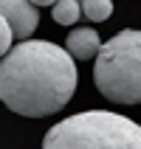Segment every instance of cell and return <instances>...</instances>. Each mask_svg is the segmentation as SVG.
<instances>
[{
  "label": "cell",
  "instance_id": "cell-7",
  "mask_svg": "<svg viewBox=\"0 0 141 149\" xmlns=\"http://www.w3.org/2000/svg\"><path fill=\"white\" fill-rule=\"evenodd\" d=\"M79 6H82V14L90 23H105L113 14V3L110 0H79Z\"/></svg>",
  "mask_w": 141,
  "mask_h": 149
},
{
  "label": "cell",
  "instance_id": "cell-2",
  "mask_svg": "<svg viewBox=\"0 0 141 149\" xmlns=\"http://www.w3.org/2000/svg\"><path fill=\"white\" fill-rule=\"evenodd\" d=\"M42 149H141V124L110 110H88L54 124Z\"/></svg>",
  "mask_w": 141,
  "mask_h": 149
},
{
  "label": "cell",
  "instance_id": "cell-1",
  "mask_svg": "<svg viewBox=\"0 0 141 149\" xmlns=\"http://www.w3.org/2000/svg\"><path fill=\"white\" fill-rule=\"evenodd\" d=\"M74 56L45 40H20L0 56V101L11 113L42 118L59 113L76 93Z\"/></svg>",
  "mask_w": 141,
  "mask_h": 149
},
{
  "label": "cell",
  "instance_id": "cell-5",
  "mask_svg": "<svg viewBox=\"0 0 141 149\" xmlns=\"http://www.w3.org/2000/svg\"><path fill=\"white\" fill-rule=\"evenodd\" d=\"M65 48L71 51L74 59H93L96 54H99L102 42H99V34L93 31V28H76V31L68 34Z\"/></svg>",
  "mask_w": 141,
  "mask_h": 149
},
{
  "label": "cell",
  "instance_id": "cell-6",
  "mask_svg": "<svg viewBox=\"0 0 141 149\" xmlns=\"http://www.w3.org/2000/svg\"><path fill=\"white\" fill-rule=\"evenodd\" d=\"M82 14V6H79V0H57L54 8H51V17H54V23L59 25H74Z\"/></svg>",
  "mask_w": 141,
  "mask_h": 149
},
{
  "label": "cell",
  "instance_id": "cell-8",
  "mask_svg": "<svg viewBox=\"0 0 141 149\" xmlns=\"http://www.w3.org/2000/svg\"><path fill=\"white\" fill-rule=\"evenodd\" d=\"M11 40H14V34H11V25H8L6 17L0 14V56H3V54H8V48H11Z\"/></svg>",
  "mask_w": 141,
  "mask_h": 149
},
{
  "label": "cell",
  "instance_id": "cell-3",
  "mask_svg": "<svg viewBox=\"0 0 141 149\" xmlns=\"http://www.w3.org/2000/svg\"><path fill=\"white\" fill-rule=\"evenodd\" d=\"M96 90L116 104L141 101V31L124 28L107 40L96 54L93 65Z\"/></svg>",
  "mask_w": 141,
  "mask_h": 149
},
{
  "label": "cell",
  "instance_id": "cell-4",
  "mask_svg": "<svg viewBox=\"0 0 141 149\" xmlns=\"http://www.w3.org/2000/svg\"><path fill=\"white\" fill-rule=\"evenodd\" d=\"M0 14L8 20L14 40H28L40 23V11L31 0H0Z\"/></svg>",
  "mask_w": 141,
  "mask_h": 149
},
{
  "label": "cell",
  "instance_id": "cell-9",
  "mask_svg": "<svg viewBox=\"0 0 141 149\" xmlns=\"http://www.w3.org/2000/svg\"><path fill=\"white\" fill-rule=\"evenodd\" d=\"M34 6H54V3H57V0H31Z\"/></svg>",
  "mask_w": 141,
  "mask_h": 149
}]
</instances>
